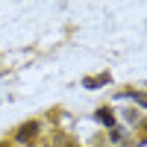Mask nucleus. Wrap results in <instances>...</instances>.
Returning a JSON list of instances; mask_svg holds the SVG:
<instances>
[{
  "instance_id": "nucleus-1",
  "label": "nucleus",
  "mask_w": 147,
  "mask_h": 147,
  "mask_svg": "<svg viewBox=\"0 0 147 147\" xmlns=\"http://www.w3.org/2000/svg\"><path fill=\"white\" fill-rule=\"evenodd\" d=\"M35 132H38V124H35V121H32V124H24L21 132H18V141H30Z\"/></svg>"
},
{
  "instance_id": "nucleus-2",
  "label": "nucleus",
  "mask_w": 147,
  "mask_h": 147,
  "mask_svg": "<svg viewBox=\"0 0 147 147\" xmlns=\"http://www.w3.org/2000/svg\"><path fill=\"white\" fill-rule=\"evenodd\" d=\"M97 121H100V124H106V127H112V124H115V115L109 112V109H100V112H97Z\"/></svg>"
}]
</instances>
